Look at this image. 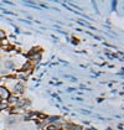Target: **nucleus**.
<instances>
[{"mask_svg":"<svg viewBox=\"0 0 124 130\" xmlns=\"http://www.w3.org/2000/svg\"><path fill=\"white\" fill-rule=\"evenodd\" d=\"M27 58H29V62H30L31 64H37V63H40V62H41L42 53H41V52L34 53V55H30V56H27Z\"/></svg>","mask_w":124,"mask_h":130,"instance_id":"f257e3e1","label":"nucleus"},{"mask_svg":"<svg viewBox=\"0 0 124 130\" xmlns=\"http://www.w3.org/2000/svg\"><path fill=\"white\" fill-rule=\"evenodd\" d=\"M10 95H11L10 90L8 89L6 87H4V86H0V99L1 100H8Z\"/></svg>","mask_w":124,"mask_h":130,"instance_id":"f03ea898","label":"nucleus"},{"mask_svg":"<svg viewBox=\"0 0 124 130\" xmlns=\"http://www.w3.org/2000/svg\"><path fill=\"white\" fill-rule=\"evenodd\" d=\"M12 92H14L16 95H18V94H21V93L24 92V86H22V83H21V82H16V83L14 84Z\"/></svg>","mask_w":124,"mask_h":130,"instance_id":"7ed1b4c3","label":"nucleus"},{"mask_svg":"<svg viewBox=\"0 0 124 130\" xmlns=\"http://www.w3.org/2000/svg\"><path fill=\"white\" fill-rule=\"evenodd\" d=\"M46 121L49 124H56L58 121H61V117H57V115H51V117H47L46 118Z\"/></svg>","mask_w":124,"mask_h":130,"instance_id":"20e7f679","label":"nucleus"},{"mask_svg":"<svg viewBox=\"0 0 124 130\" xmlns=\"http://www.w3.org/2000/svg\"><path fill=\"white\" fill-rule=\"evenodd\" d=\"M5 67H6L8 70H14V68H15V63H14V61L8 60L6 62H5Z\"/></svg>","mask_w":124,"mask_h":130,"instance_id":"39448f33","label":"nucleus"},{"mask_svg":"<svg viewBox=\"0 0 124 130\" xmlns=\"http://www.w3.org/2000/svg\"><path fill=\"white\" fill-rule=\"evenodd\" d=\"M6 108H9L8 100H1L0 102V110H4V109H6Z\"/></svg>","mask_w":124,"mask_h":130,"instance_id":"423d86ee","label":"nucleus"},{"mask_svg":"<svg viewBox=\"0 0 124 130\" xmlns=\"http://www.w3.org/2000/svg\"><path fill=\"white\" fill-rule=\"evenodd\" d=\"M74 88H68V89H67V92H74Z\"/></svg>","mask_w":124,"mask_h":130,"instance_id":"0eeeda50","label":"nucleus"},{"mask_svg":"<svg viewBox=\"0 0 124 130\" xmlns=\"http://www.w3.org/2000/svg\"><path fill=\"white\" fill-rule=\"evenodd\" d=\"M70 5H71V6H74V8H76V5H74V4H72V3H70ZM77 9H80V10H82L81 8H77Z\"/></svg>","mask_w":124,"mask_h":130,"instance_id":"6e6552de","label":"nucleus"},{"mask_svg":"<svg viewBox=\"0 0 124 130\" xmlns=\"http://www.w3.org/2000/svg\"><path fill=\"white\" fill-rule=\"evenodd\" d=\"M118 129L122 130V129H123V125H122V124H119V125H118Z\"/></svg>","mask_w":124,"mask_h":130,"instance_id":"1a4fd4ad","label":"nucleus"},{"mask_svg":"<svg viewBox=\"0 0 124 130\" xmlns=\"http://www.w3.org/2000/svg\"><path fill=\"white\" fill-rule=\"evenodd\" d=\"M0 102H1V99H0Z\"/></svg>","mask_w":124,"mask_h":130,"instance_id":"9d476101","label":"nucleus"},{"mask_svg":"<svg viewBox=\"0 0 124 130\" xmlns=\"http://www.w3.org/2000/svg\"><path fill=\"white\" fill-rule=\"evenodd\" d=\"M87 130H88V129H87Z\"/></svg>","mask_w":124,"mask_h":130,"instance_id":"9b49d317","label":"nucleus"}]
</instances>
